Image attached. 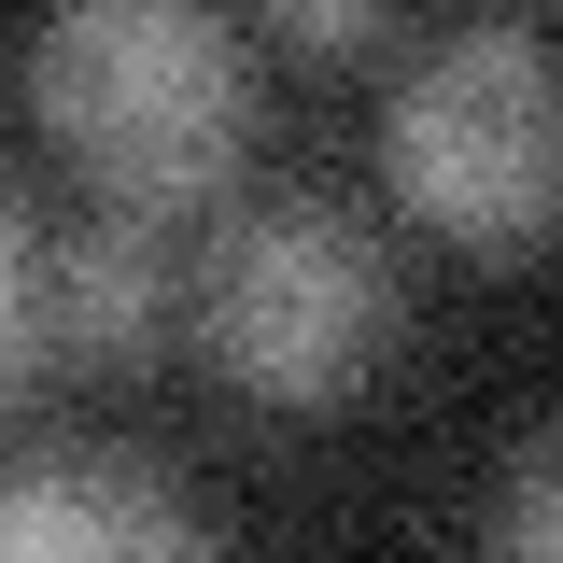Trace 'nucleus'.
<instances>
[{
  "instance_id": "1",
  "label": "nucleus",
  "mask_w": 563,
  "mask_h": 563,
  "mask_svg": "<svg viewBox=\"0 0 563 563\" xmlns=\"http://www.w3.org/2000/svg\"><path fill=\"white\" fill-rule=\"evenodd\" d=\"M29 113L70 141L99 211H211L254 141V43L198 0H70L29 43Z\"/></svg>"
},
{
  "instance_id": "2",
  "label": "nucleus",
  "mask_w": 563,
  "mask_h": 563,
  "mask_svg": "<svg viewBox=\"0 0 563 563\" xmlns=\"http://www.w3.org/2000/svg\"><path fill=\"white\" fill-rule=\"evenodd\" d=\"M184 324H198L225 395H254V409H339V395L380 380L409 296H395V254H380L366 211L282 184V198H240L211 225L198 282H184Z\"/></svg>"
},
{
  "instance_id": "3",
  "label": "nucleus",
  "mask_w": 563,
  "mask_h": 563,
  "mask_svg": "<svg viewBox=\"0 0 563 563\" xmlns=\"http://www.w3.org/2000/svg\"><path fill=\"white\" fill-rule=\"evenodd\" d=\"M380 169H395V198L437 240H465V254H550V211H563L550 29L536 14H479V29L422 43L395 70V113H380Z\"/></svg>"
},
{
  "instance_id": "4",
  "label": "nucleus",
  "mask_w": 563,
  "mask_h": 563,
  "mask_svg": "<svg viewBox=\"0 0 563 563\" xmlns=\"http://www.w3.org/2000/svg\"><path fill=\"white\" fill-rule=\"evenodd\" d=\"M0 563H211V521L155 465L57 451L0 479Z\"/></svg>"
},
{
  "instance_id": "5",
  "label": "nucleus",
  "mask_w": 563,
  "mask_h": 563,
  "mask_svg": "<svg viewBox=\"0 0 563 563\" xmlns=\"http://www.w3.org/2000/svg\"><path fill=\"white\" fill-rule=\"evenodd\" d=\"M43 339L85 352V366H141L169 339V240L141 211H85L43 268Z\"/></svg>"
},
{
  "instance_id": "6",
  "label": "nucleus",
  "mask_w": 563,
  "mask_h": 563,
  "mask_svg": "<svg viewBox=\"0 0 563 563\" xmlns=\"http://www.w3.org/2000/svg\"><path fill=\"white\" fill-rule=\"evenodd\" d=\"M563 437L536 422L521 437V465H507V493H493V563H563Z\"/></svg>"
},
{
  "instance_id": "7",
  "label": "nucleus",
  "mask_w": 563,
  "mask_h": 563,
  "mask_svg": "<svg viewBox=\"0 0 563 563\" xmlns=\"http://www.w3.org/2000/svg\"><path fill=\"white\" fill-rule=\"evenodd\" d=\"M29 352H43V254H29V211L0 198V409H14Z\"/></svg>"
},
{
  "instance_id": "8",
  "label": "nucleus",
  "mask_w": 563,
  "mask_h": 563,
  "mask_svg": "<svg viewBox=\"0 0 563 563\" xmlns=\"http://www.w3.org/2000/svg\"><path fill=\"white\" fill-rule=\"evenodd\" d=\"M282 43H310V57H366V43H395V14H366V0H282Z\"/></svg>"
}]
</instances>
